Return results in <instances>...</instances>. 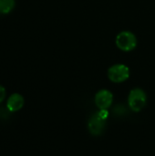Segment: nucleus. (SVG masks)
<instances>
[{"mask_svg":"<svg viewBox=\"0 0 155 156\" xmlns=\"http://www.w3.org/2000/svg\"><path fill=\"white\" fill-rule=\"evenodd\" d=\"M147 102L146 93L139 88L133 89L131 90L128 97V104L132 111L138 112H141Z\"/></svg>","mask_w":155,"mask_h":156,"instance_id":"nucleus-1","label":"nucleus"},{"mask_svg":"<svg viewBox=\"0 0 155 156\" xmlns=\"http://www.w3.org/2000/svg\"><path fill=\"white\" fill-rule=\"evenodd\" d=\"M116 46L122 51H132L137 46V38L131 31H122L116 37Z\"/></svg>","mask_w":155,"mask_h":156,"instance_id":"nucleus-2","label":"nucleus"},{"mask_svg":"<svg viewBox=\"0 0 155 156\" xmlns=\"http://www.w3.org/2000/svg\"><path fill=\"white\" fill-rule=\"evenodd\" d=\"M108 77L114 83H121L127 80L130 77V69L124 64H116L108 69Z\"/></svg>","mask_w":155,"mask_h":156,"instance_id":"nucleus-3","label":"nucleus"},{"mask_svg":"<svg viewBox=\"0 0 155 156\" xmlns=\"http://www.w3.org/2000/svg\"><path fill=\"white\" fill-rule=\"evenodd\" d=\"M105 125H106V120L102 119L97 112L90 117L88 123V128L92 135L99 136L103 133Z\"/></svg>","mask_w":155,"mask_h":156,"instance_id":"nucleus-4","label":"nucleus"},{"mask_svg":"<svg viewBox=\"0 0 155 156\" xmlns=\"http://www.w3.org/2000/svg\"><path fill=\"white\" fill-rule=\"evenodd\" d=\"M113 95L108 90H101L95 95V103L100 110H107L112 103Z\"/></svg>","mask_w":155,"mask_h":156,"instance_id":"nucleus-5","label":"nucleus"},{"mask_svg":"<svg viewBox=\"0 0 155 156\" xmlns=\"http://www.w3.org/2000/svg\"><path fill=\"white\" fill-rule=\"evenodd\" d=\"M24 106V98L18 93L12 94L6 101V109L10 112H16Z\"/></svg>","mask_w":155,"mask_h":156,"instance_id":"nucleus-6","label":"nucleus"},{"mask_svg":"<svg viewBox=\"0 0 155 156\" xmlns=\"http://www.w3.org/2000/svg\"><path fill=\"white\" fill-rule=\"evenodd\" d=\"M15 6V0H0V14H7Z\"/></svg>","mask_w":155,"mask_h":156,"instance_id":"nucleus-7","label":"nucleus"},{"mask_svg":"<svg viewBox=\"0 0 155 156\" xmlns=\"http://www.w3.org/2000/svg\"><path fill=\"white\" fill-rule=\"evenodd\" d=\"M5 90L3 86L0 85V102H2L5 100Z\"/></svg>","mask_w":155,"mask_h":156,"instance_id":"nucleus-8","label":"nucleus"}]
</instances>
